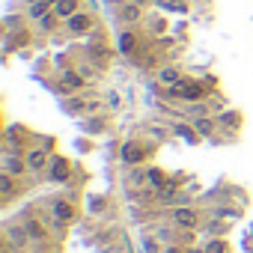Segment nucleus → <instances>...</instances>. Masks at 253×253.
Wrapping results in <instances>:
<instances>
[{"label":"nucleus","instance_id":"1","mask_svg":"<svg viewBox=\"0 0 253 253\" xmlns=\"http://www.w3.org/2000/svg\"><path fill=\"white\" fill-rule=\"evenodd\" d=\"M173 98H182V101H188V104H194V101H203L206 95H209V86L203 84V81H194V78H182L176 86H170L167 89Z\"/></svg>","mask_w":253,"mask_h":253},{"label":"nucleus","instance_id":"2","mask_svg":"<svg viewBox=\"0 0 253 253\" xmlns=\"http://www.w3.org/2000/svg\"><path fill=\"white\" fill-rule=\"evenodd\" d=\"M170 220H173V226L182 229V232H197V229L203 226V214H200L194 206H173Z\"/></svg>","mask_w":253,"mask_h":253},{"label":"nucleus","instance_id":"3","mask_svg":"<svg viewBox=\"0 0 253 253\" xmlns=\"http://www.w3.org/2000/svg\"><path fill=\"white\" fill-rule=\"evenodd\" d=\"M24 158H27L30 176H42V173H48V167H51V158H54V152H51V149H45V146H30Z\"/></svg>","mask_w":253,"mask_h":253},{"label":"nucleus","instance_id":"4","mask_svg":"<svg viewBox=\"0 0 253 253\" xmlns=\"http://www.w3.org/2000/svg\"><path fill=\"white\" fill-rule=\"evenodd\" d=\"M51 220L63 229V226H72L78 220V209H75V200H54L51 203Z\"/></svg>","mask_w":253,"mask_h":253},{"label":"nucleus","instance_id":"5","mask_svg":"<svg viewBox=\"0 0 253 253\" xmlns=\"http://www.w3.org/2000/svg\"><path fill=\"white\" fill-rule=\"evenodd\" d=\"M119 158H122V164H128V167H143V161L149 158V149L140 140H128V143H122Z\"/></svg>","mask_w":253,"mask_h":253},{"label":"nucleus","instance_id":"6","mask_svg":"<svg viewBox=\"0 0 253 253\" xmlns=\"http://www.w3.org/2000/svg\"><path fill=\"white\" fill-rule=\"evenodd\" d=\"M84 75L81 72H75V69H66L63 75H60V81H57V89L63 92V95H75V92H81L84 89Z\"/></svg>","mask_w":253,"mask_h":253},{"label":"nucleus","instance_id":"7","mask_svg":"<svg viewBox=\"0 0 253 253\" xmlns=\"http://www.w3.org/2000/svg\"><path fill=\"white\" fill-rule=\"evenodd\" d=\"M48 179L57 182V185L69 182V179H72V161L63 158V155H54V158H51V167H48Z\"/></svg>","mask_w":253,"mask_h":253},{"label":"nucleus","instance_id":"8","mask_svg":"<svg viewBox=\"0 0 253 253\" xmlns=\"http://www.w3.org/2000/svg\"><path fill=\"white\" fill-rule=\"evenodd\" d=\"M66 24V30L72 33V36H84V33H89L92 30V15H86V12H78V15H72L69 21H63Z\"/></svg>","mask_w":253,"mask_h":253},{"label":"nucleus","instance_id":"9","mask_svg":"<svg viewBox=\"0 0 253 253\" xmlns=\"http://www.w3.org/2000/svg\"><path fill=\"white\" fill-rule=\"evenodd\" d=\"M3 173H9V176H15V179H24V176L30 173L27 158H24V155H6V158H3Z\"/></svg>","mask_w":253,"mask_h":253},{"label":"nucleus","instance_id":"10","mask_svg":"<svg viewBox=\"0 0 253 253\" xmlns=\"http://www.w3.org/2000/svg\"><path fill=\"white\" fill-rule=\"evenodd\" d=\"M78 12H81V0H57V3H54V15L60 21H69Z\"/></svg>","mask_w":253,"mask_h":253},{"label":"nucleus","instance_id":"11","mask_svg":"<svg viewBox=\"0 0 253 253\" xmlns=\"http://www.w3.org/2000/svg\"><path fill=\"white\" fill-rule=\"evenodd\" d=\"M140 18H143V6L131 3V0H128V3H122V6H119V21H122V24H137Z\"/></svg>","mask_w":253,"mask_h":253},{"label":"nucleus","instance_id":"12","mask_svg":"<svg viewBox=\"0 0 253 253\" xmlns=\"http://www.w3.org/2000/svg\"><path fill=\"white\" fill-rule=\"evenodd\" d=\"M191 125L197 128V134L200 137H214V131H217V119H211V116H197V119H191Z\"/></svg>","mask_w":253,"mask_h":253},{"label":"nucleus","instance_id":"13","mask_svg":"<svg viewBox=\"0 0 253 253\" xmlns=\"http://www.w3.org/2000/svg\"><path fill=\"white\" fill-rule=\"evenodd\" d=\"M54 12V3L51 0H36V3H27V18L30 21H42L45 15Z\"/></svg>","mask_w":253,"mask_h":253},{"label":"nucleus","instance_id":"14","mask_svg":"<svg viewBox=\"0 0 253 253\" xmlns=\"http://www.w3.org/2000/svg\"><path fill=\"white\" fill-rule=\"evenodd\" d=\"M182 78H185V75H182L176 66H164V69H158V84H161V86H167V89H170V86H176Z\"/></svg>","mask_w":253,"mask_h":253},{"label":"nucleus","instance_id":"15","mask_svg":"<svg viewBox=\"0 0 253 253\" xmlns=\"http://www.w3.org/2000/svg\"><path fill=\"white\" fill-rule=\"evenodd\" d=\"M6 238H9V244H12V247H24V244H27V238H30V232H27V226H24V223H15V226H9V229H6Z\"/></svg>","mask_w":253,"mask_h":253},{"label":"nucleus","instance_id":"16","mask_svg":"<svg viewBox=\"0 0 253 253\" xmlns=\"http://www.w3.org/2000/svg\"><path fill=\"white\" fill-rule=\"evenodd\" d=\"M146 179H149V188H164V185H170V179H167V170H161V167H146Z\"/></svg>","mask_w":253,"mask_h":253},{"label":"nucleus","instance_id":"17","mask_svg":"<svg viewBox=\"0 0 253 253\" xmlns=\"http://www.w3.org/2000/svg\"><path fill=\"white\" fill-rule=\"evenodd\" d=\"M226 229H229V220H220V217L206 220V232H209V238H223Z\"/></svg>","mask_w":253,"mask_h":253},{"label":"nucleus","instance_id":"18","mask_svg":"<svg viewBox=\"0 0 253 253\" xmlns=\"http://www.w3.org/2000/svg\"><path fill=\"white\" fill-rule=\"evenodd\" d=\"M173 131H176L182 140H188V143H197V140H200L197 128H194V125H188V122H176V125H173Z\"/></svg>","mask_w":253,"mask_h":253},{"label":"nucleus","instance_id":"19","mask_svg":"<svg viewBox=\"0 0 253 253\" xmlns=\"http://www.w3.org/2000/svg\"><path fill=\"white\" fill-rule=\"evenodd\" d=\"M134 48H137V36L131 30H122L119 33V54H131Z\"/></svg>","mask_w":253,"mask_h":253},{"label":"nucleus","instance_id":"20","mask_svg":"<svg viewBox=\"0 0 253 253\" xmlns=\"http://www.w3.org/2000/svg\"><path fill=\"white\" fill-rule=\"evenodd\" d=\"M24 226H27V232H30V238H36V241H42V238H48V229L36 220V217H27L24 220Z\"/></svg>","mask_w":253,"mask_h":253},{"label":"nucleus","instance_id":"21","mask_svg":"<svg viewBox=\"0 0 253 253\" xmlns=\"http://www.w3.org/2000/svg\"><path fill=\"white\" fill-rule=\"evenodd\" d=\"M217 125H226V128H238V125H241V113H235V110H223V113L217 116Z\"/></svg>","mask_w":253,"mask_h":253},{"label":"nucleus","instance_id":"22","mask_svg":"<svg viewBox=\"0 0 253 253\" xmlns=\"http://www.w3.org/2000/svg\"><path fill=\"white\" fill-rule=\"evenodd\" d=\"M203 250L206 253H229V244H226V238H209L203 244Z\"/></svg>","mask_w":253,"mask_h":253},{"label":"nucleus","instance_id":"23","mask_svg":"<svg viewBox=\"0 0 253 253\" xmlns=\"http://www.w3.org/2000/svg\"><path fill=\"white\" fill-rule=\"evenodd\" d=\"M155 3L167 12H188V0H155Z\"/></svg>","mask_w":253,"mask_h":253},{"label":"nucleus","instance_id":"24","mask_svg":"<svg viewBox=\"0 0 253 253\" xmlns=\"http://www.w3.org/2000/svg\"><path fill=\"white\" fill-rule=\"evenodd\" d=\"M12 191H15V176L0 173V194H3V197L9 200V197H12Z\"/></svg>","mask_w":253,"mask_h":253},{"label":"nucleus","instance_id":"25","mask_svg":"<svg viewBox=\"0 0 253 253\" xmlns=\"http://www.w3.org/2000/svg\"><path fill=\"white\" fill-rule=\"evenodd\" d=\"M211 217H220V220H229V223H232V220L241 217V211H238V209H214Z\"/></svg>","mask_w":253,"mask_h":253},{"label":"nucleus","instance_id":"26","mask_svg":"<svg viewBox=\"0 0 253 253\" xmlns=\"http://www.w3.org/2000/svg\"><path fill=\"white\" fill-rule=\"evenodd\" d=\"M66 110L69 113H86V98H69V104H66Z\"/></svg>","mask_w":253,"mask_h":253},{"label":"nucleus","instance_id":"27","mask_svg":"<svg viewBox=\"0 0 253 253\" xmlns=\"http://www.w3.org/2000/svg\"><path fill=\"white\" fill-rule=\"evenodd\" d=\"M104 209H107V200H104L101 194H92V197H89V211L98 214V211H104Z\"/></svg>","mask_w":253,"mask_h":253},{"label":"nucleus","instance_id":"28","mask_svg":"<svg viewBox=\"0 0 253 253\" xmlns=\"http://www.w3.org/2000/svg\"><path fill=\"white\" fill-rule=\"evenodd\" d=\"M84 131H86V134H101V131H104V119H86Z\"/></svg>","mask_w":253,"mask_h":253},{"label":"nucleus","instance_id":"29","mask_svg":"<svg viewBox=\"0 0 253 253\" xmlns=\"http://www.w3.org/2000/svg\"><path fill=\"white\" fill-rule=\"evenodd\" d=\"M128 182H131V185H143V182H149V179H146V167H131Z\"/></svg>","mask_w":253,"mask_h":253},{"label":"nucleus","instance_id":"30","mask_svg":"<svg viewBox=\"0 0 253 253\" xmlns=\"http://www.w3.org/2000/svg\"><path fill=\"white\" fill-rule=\"evenodd\" d=\"M57 21H60V18H57V15H54V12H51V15H45V18H42V21H39V27H42V30H51V27H54V24H57Z\"/></svg>","mask_w":253,"mask_h":253},{"label":"nucleus","instance_id":"31","mask_svg":"<svg viewBox=\"0 0 253 253\" xmlns=\"http://www.w3.org/2000/svg\"><path fill=\"white\" fill-rule=\"evenodd\" d=\"M143 250H146V253H161V244H158L155 238H146V241H143Z\"/></svg>","mask_w":253,"mask_h":253},{"label":"nucleus","instance_id":"32","mask_svg":"<svg viewBox=\"0 0 253 253\" xmlns=\"http://www.w3.org/2000/svg\"><path fill=\"white\" fill-rule=\"evenodd\" d=\"M95 110H101V101L98 98H86V113H95Z\"/></svg>","mask_w":253,"mask_h":253},{"label":"nucleus","instance_id":"33","mask_svg":"<svg viewBox=\"0 0 253 253\" xmlns=\"http://www.w3.org/2000/svg\"><path fill=\"white\" fill-rule=\"evenodd\" d=\"M161 253H185V250H182V247H179V244H167V247H164V250H161Z\"/></svg>","mask_w":253,"mask_h":253},{"label":"nucleus","instance_id":"34","mask_svg":"<svg viewBox=\"0 0 253 253\" xmlns=\"http://www.w3.org/2000/svg\"><path fill=\"white\" fill-rule=\"evenodd\" d=\"M81 75H84V81H92V69H89V66H84Z\"/></svg>","mask_w":253,"mask_h":253},{"label":"nucleus","instance_id":"35","mask_svg":"<svg viewBox=\"0 0 253 253\" xmlns=\"http://www.w3.org/2000/svg\"><path fill=\"white\" fill-rule=\"evenodd\" d=\"M185 253H206V250H203V244H197V247H185Z\"/></svg>","mask_w":253,"mask_h":253},{"label":"nucleus","instance_id":"36","mask_svg":"<svg viewBox=\"0 0 253 253\" xmlns=\"http://www.w3.org/2000/svg\"><path fill=\"white\" fill-rule=\"evenodd\" d=\"M131 3H137V6H149V3H155V0H131Z\"/></svg>","mask_w":253,"mask_h":253},{"label":"nucleus","instance_id":"37","mask_svg":"<svg viewBox=\"0 0 253 253\" xmlns=\"http://www.w3.org/2000/svg\"><path fill=\"white\" fill-rule=\"evenodd\" d=\"M27 3H36V0H27Z\"/></svg>","mask_w":253,"mask_h":253},{"label":"nucleus","instance_id":"38","mask_svg":"<svg viewBox=\"0 0 253 253\" xmlns=\"http://www.w3.org/2000/svg\"><path fill=\"white\" fill-rule=\"evenodd\" d=\"M250 253H253V250H250Z\"/></svg>","mask_w":253,"mask_h":253}]
</instances>
